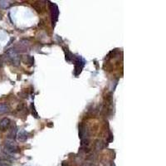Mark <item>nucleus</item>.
I'll return each mask as SVG.
<instances>
[{
  "mask_svg": "<svg viewBox=\"0 0 166 166\" xmlns=\"http://www.w3.org/2000/svg\"><path fill=\"white\" fill-rule=\"evenodd\" d=\"M18 152V147L17 146V144L14 141V140L12 139H8L4 141V153L8 154L9 156L17 154Z\"/></svg>",
  "mask_w": 166,
  "mask_h": 166,
  "instance_id": "obj_1",
  "label": "nucleus"
},
{
  "mask_svg": "<svg viewBox=\"0 0 166 166\" xmlns=\"http://www.w3.org/2000/svg\"><path fill=\"white\" fill-rule=\"evenodd\" d=\"M6 55H7L6 57L8 58V61H10L12 65H18V63L20 61V57H18V52H17L15 49H10V50H8L7 53H6Z\"/></svg>",
  "mask_w": 166,
  "mask_h": 166,
  "instance_id": "obj_2",
  "label": "nucleus"
},
{
  "mask_svg": "<svg viewBox=\"0 0 166 166\" xmlns=\"http://www.w3.org/2000/svg\"><path fill=\"white\" fill-rule=\"evenodd\" d=\"M85 65V61L81 57L77 56L75 58V75L77 76L81 72L82 69Z\"/></svg>",
  "mask_w": 166,
  "mask_h": 166,
  "instance_id": "obj_3",
  "label": "nucleus"
},
{
  "mask_svg": "<svg viewBox=\"0 0 166 166\" xmlns=\"http://www.w3.org/2000/svg\"><path fill=\"white\" fill-rule=\"evenodd\" d=\"M49 7L51 9V15H52V18H53V25H55V23L57 21L58 18V15H59V10L57 6L55 4L50 3Z\"/></svg>",
  "mask_w": 166,
  "mask_h": 166,
  "instance_id": "obj_4",
  "label": "nucleus"
},
{
  "mask_svg": "<svg viewBox=\"0 0 166 166\" xmlns=\"http://www.w3.org/2000/svg\"><path fill=\"white\" fill-rule=\"evenodd\" d=\"M10 124H11V121L8 118H3L0 121V130L2 131L6 130L10 126Z\"/></svg>",
  "mask_w": 166,
  "mask_h": 166,
  "instance_id": "obj_5",
  "label": "nucleus"
},
{
  "mask_svg": "<svg viewBox=\"0 0 166 166\" xmlns=\"http://www.w3.org/2000/svg\"><path fill=\"white\" fill-rule=\"evenodd\" d=\"M87 130L86 128L85 125L83 123H81L79 125V137L81 138V140L83 139H88L87 138Z\"/></svg>",
  "mask_w": 166,
  "mask_h": 166,
  "instance_id": "obj_6",
  "label": "nucleus"
},
{
  "mask_svg": "<svg viewBox=\"0 0 166 166\" xmlns=\"http://www.w3.org/2000/svg\"><path fill=\"white\" fill-rule=\"evenodd\" d=\"M29 139V133L24 130H20L18 133V140L19 142H25Z\"/></svg>",
  "mask_w": 166,
  "mask_h": 166,
  "instance_id": "obj_7",
  "label": "nucleus"
},
{
  "mask_svg": "<svg viewBox=\"0 0 166 166\" xmlns=\"http://www.w3.org/2000/svg\"><path fill=\"white\" fill-rule=\"evenodd\" d=\"M9 110H10V108H9V106L7 104H4V103L0 104V115L8 113Z\"/></svg>",
  "mask_w": 166,
  "mask_h": 166,
  "instance_id": "obj_8",
  "label": "nucleus"
},
{
  "mask_svg": "<svg viewBox=\"0 0 166 166\" xmlns=\"http://www.w3.org/2000/svg\"><path fill=\"white\" fill-rule=\"evenodd\" d=\"M17 135V127L16 125H13V126L11 129V131H10V134H9V138L8 139H12V140H14V138L16 137Z\"/></svg>",
  "mask_w": 166,
  "mask_h": 166,
  "instance_id": "obj_9",
  "label": "nucleus"
},
{
  "mask_svg": "<svg viewBox=\"0 0 166 166\" xmlns=\"http://www.w3.org/2000/svg\"><path fill=\"white\" fill-rule=\"evenodd\" d=\"M103 147H104V143L100 140H98L96 141V144H95V149L97 150H101L103 149Z\"/></svg>",
  "mask_w": 166,
  "mask_h": 166,
  "instance_id": "obj_10",
  "label": "nucleus"
},
{
  "mask_svg": "<svg viewBox=\"0 0 166 166\" xmlns=\"http://www.w3.org/2000/svg\"><path fill=\"white\" fill-rule=\"evenodd\" d=\"M10 4L8 1H4V0H0V8L6 9V8H9Z\"/></svg>",
  "mask_w": 166,
  "mask_h": 166,
  "instance_id": "obj_11",
  "label": "nucleus"
},
{
  "mask_svg": "<svg viewBox=\"0 0 166 166\" xmlns=\"http://www.w3.org/2000/svg\"><path fill=\"white\" fill-rule=\"evenodd\" d=\"M65 54H66V60L67 61H71L72 60L73 58V55L72 53L69 52L67 49L65 48Z\"/></svg>",
  "mask_w": 166,
  "mask_h": 166,
  "instance_id": "obj_12",
  "label": "nucleus"
},
{
  "mask_svg": "<svg viewBox=\"0 0 166 166\" xmlns=\"http://www.w3.org/2000/svg\"><path fill=\"white\" fill-rule=\"evenodd\" d=\"M0 166H11V165L8 160L0 159Z\"/></svg>",
  "mask_w": 166,
  "mask_h": 166,
  "instance_id": "obj_13",
  "label": "nucleus"
},
{
  "mask_svg": "<svg viewBox=\"0 0 166 166\" xmlns=\"http://www.w3.org/2000/svg\"><path fill=\"white\" fill-rule=\"evenodd\" d=\"M113 141V135L111 132H109V136H108V140H107V143H110Z\"/></svg>",
  "mask_w": 166,
  "mask_h": 166,
  "instance_id": "obj_14",
  "label": "nucleus"
},
{
  "mask_svg": "<svg viewBox=\"0 0 166 166\" xmlns=\"http://www.w3.org/2000/svg\"><path fill=\"white\" fill-rule=\"evenodd\" d=\"M32 108H33V116L35 118H37L38 117V115H37V111L35 110V107H34V105H32Z\"/></svg>",
  "mask_w": 166,
  "mask_h": 166,
  "instance_id": "obj_15",
  "label": "nucleus"
},
{
  "mask_svg": "<svg viewBox=\"0 0 166 166\" xmlns=\"http://www.w3.org/2000/svg\"><path fill=\"white\" fill-rule=\"evenodd\" d=\"M61 166H68V165H67V164L66 162H63L62 163V165H61Z\"/></svg>",
  "mask_w": 166,
  "mask_h": 166,
  "instance_id": "obj_16",
  "label": "nucleus"
},
{
  "mask_svg": "<svg viewBox=\"0 0 166 166\" xmlns=\"http://www.w3.org/2000/svg\"><path fill=\"white\" fill-rule=\"evenodd\" d=\"M84 166H91V165H89V164H86Z\"/></svg>",
  "mask_w": 166,
  "mask_h": 166,
  "instance_id": "obj_17",
  "label": "nucleus"
},
{
  "mask_svg": "<svg viewBox=\"0 0 166 166\" xmlns=\"http://www.w3.org/2000/svg\"><path fill=\"white\" fill-rule=\"evenodd\" d=\"M2 67V62L0 61V67Z\"/></svg>",
  "mask_w": 166,
  "mask_h": 166,
  "instance_id": "obj_18",
  "label": "nucleus"
}]
</instances>
